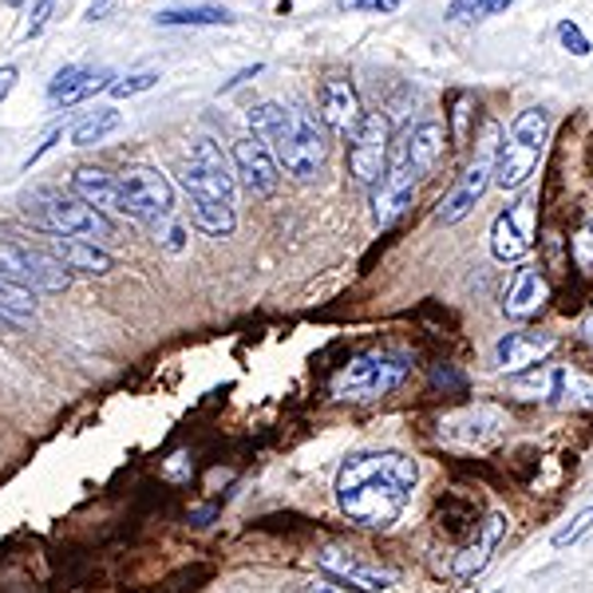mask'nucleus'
Segmentation results:
<instances>
[{
  "mask_svg": "<svg viewBox=\"0 0 593 593\" xmlns=\"http://www.w3.org/2000/svg\"><path fill=\"white\" fill-rule=\"evenodd\" d=\"M570 254H573V266L582 269V273H593V217H585L578 234L570 242Z\"/></svg>",
  "mask_w": 593,
  "mask_h": 593,
  "instance_id": "nucleus-30",
  "label": "nucleus"
},
{
  "mask_svg": "<svg viewBox=\"0 0 593 593\" xmlns=\"http://www.w3.org/2000/svg\"><path fill=\"white\" fill-rule=\"evenodd\" d=\"M546 131H550V115L542 108H530L511 123V135L503 138V147L494 150V182L503 190H518L538 167V155L546 147Z\"/></svg>",
  "mask_w": 593,
  "mask_h": 593,
  "instance_id": "nucleus-4",
  "label": "nucleus"
},
{
  "mask_svg": "<svg viewBox=\"0 0 593 593\" xmlns=\"http://www.w3.org/2000/svg\"><path fill=\"white\" fill-rule=\"evenodd\" d=\"M56 4H59V0H36V4H32V12H29V36H40V32L48 29V20H52V12H56Z\"/></svg>",
  "mask_w": 593,
  "mask_h": 593,
  "instance_id": "nucleus-36",
  "label": "nucleus"
},
{
  "mask_svg": "<svg viewBox=\"0 0 593 593\" xmlns=\"http://www.w3.org/2000/svg\"><path fill=\"white\" fill-rule=\"evenodd\" d=\"M316 103H321V123H325L328 131H340V135H353L356 123L365 119V111H360V96H356L353 83L340 79V76H328L325 83H321Z\"/></svg>",
  "mask_w": 593,
  "mask_h": 593,
  "instance_id": "nucleus-16",
  "label": "nucleus"
},
{
  "mask_svg": "<svg viewBox=\"0 0 593 593\" xmlns=\"http://www.w3.org/2000/svg\"><path fill=\"white\" fill-rule=\"evenodd\" d=\"M514 0H455L447 16L451 20H483V16H494V12H506Z\"/></svg>",
  "mask_w": 593,
  "mask_h": 593,
  "instance_id": "nucleus-29",
  "label": "nucleus"
},
{
  "mask_svg": "<svg viewBox=\"0 0 593 593\" xmlns=\"http://www.w3.org/2000/svg\"><path fill=\"white\" fill-rule=\"evenodd\" d=\"M415 479H419V467L400 451L353 455L336 474V503L356 526L384 530L404 514Z\"/></svg>",
  "mask_w": 593,
  "mask_h": 593,
  "instance_id": "nucleus-1",
  "label": "nucleus"
},
{
  "mask_svg": "<svg viewBox=\"0 0 593 593\" xmlns=\"http://www.w3.org/2000/svg\"><path fill=\"white\" fill-rule=\"evenodd\" d=\"M249 127L257 138H266L277 163L296 182H313L328 158V127L321 115L296 108V103H261L249 111Z\"/></svg>",
  "mask_w": 593,
  "mask_h": 593,
  "instance_id": "nucleus-2",
  "label": "nucleus"
},
{
  "mask_svg": "<svg viewBox=\"0 0 593 593\" xmlns=\"http://www.w3.org/2000/svg\"><path fill=\"white\" fill-rule=\"evenodd\" d=\"M119 123H123V115H119L115 108H99L71 127V143H76V147H96V143H103L111 131H119Z\"/></svg>",
  "mask_w": 593,
  "mask_h": 593,
  "instance_id": "nucleus-27",
  "label": "nucleus"
},
{
  "mask_svg": "<svg viewBox=\"0 0 593 593\" xmlns=\"http://www.w3.org/2000/svg\"><path fill=\"white\" fill-rule=\"evenodd\" d=\"M182 190L187 198H202V202H222V206H234L237 194V178L230 158L222 155L214 138H194L182 158Z\"/></svg>",
  "mask_w": 593,
  "mask_h": 593,
  "instance_id": "nucleus-5",
  "label": "nucleus"
},
{
  "mask_svg": "<svg viewBox=\"0 0 593 593\" xmlns=\"http://www.w3.org/2000/svg\"><path fill=\"white\" fill-rule=\"evenodd\" d=\"M59 135H64V127H52V131H48V135H44V143H40V147H36V150H32V155H29V158H24V167H32V163H40V158L48 155V150H52V147H56V138H59Z\"/></svg>",
  "mask_w": 593,
  "mask_h": 593,
  "instance_id": "nucleus-37",
  "label": "nucleus"
},
{
  "mask_svg": "<svg viewBox=\"0 0 593 593\" xmlns=\"http://www.w3.org/2000/svg\"><path fill=\"white\" fill-rule=\"evenodd\" d=\"M506 534V518L503 514H486V523L479 526V538H474L467 550L455 553V578H479L491 562V550L503 542Z\"/></svg>",
  "mask_w": 593,
  "mask_h": 593,
  "instance_id": "nucleus-23",
  "label": "nucleus"
},
{
  "mask_svg": "<svg viewBox=\"0 0 593 593\" xmlns=\"http://www.w3.org/2000/svg\"><path fill=\"white\" fill-rule=\"evenodd\" d=\"M494 143H499V127H486V135H483V155L474 158V167H467L463 170V178L455 182V190L451 194L439 202V210H435V217L444 222V226H455V222H463L467 214L474 210V202L486 194V187H491V175H494Z\"/></svg>",
  "mask_w": 593,
  "mask_h": 593,
  "instance_id": "nucleus-10",
  "label": "nucleus"
},
{
  "mask_svg": "<svg viewBox=\"0 0 593 593\" xmlns=\"http://www.w3.org/2000/svg\"><path fill=\"white\" fill-rule=\"evenodd\" d=\"M388 150H392V123L380 111H368L353 131L348 143V170L360 187H376L388 167Z\"/></svg>",
  "mask_w": 593,
  "mask_h": 593,
  "instance_id": "nucleus-8",
  "label": "nucleus"
},
{
  "mask_svg": "<svg viewBox=\"0 0 593 593\" xmlns=\"http://www.w3.org/2000/svg\"><path fill=\"white\" fill-rule=\"evenodd\" d=\"M558 40H562V48L573 52V56H590V40L582 36V29H578L573 20H562V24H558Z\"/></svg>",
  "mask_w": 593,
  "mask_h": 593,
  "instance_id": "nucleus-34",
  "label": "nucleus"
},
{
  "mask_svg": "<svg viewBox=\"0 0 593 593\" xmlns=\"http://www.w3.org/2000/svg\"><path fill=\"white\" fill-rule=\"evenodd\" d=\"M16 249H20V266H24V286L32 293H64L68 289L71 273L59 266L48 249H36L29 242H16Z\"/></svg>",
  "mask_w": 593,
  "mask_h": 593,
  "instance_id": "nucleus-21",
  "label": "nucleus"
},
{
  "mask_svg": "<svg viewBox=\"0 0 593 593\" xmlns=\"http://www.w3.org/2000/svg\"><path fill=\"white\" fill-rule=\"evenodd\" d=\"M590 530H593V506H585L582 514H573L570 526H562V530L553 534V546H558V550H566V546H573L582 534H590Z\"/></svg>",
  "mask_w": 593,
  "mask_h": 593,
  "instance_id": "nucleus-32",
  "label": "nucleus"
},
{
  "mask_svg": "<svg viewBox=\"0 0 593 593\" xmlns=\"http://www.w3.org/2000/svg\"><path fill=\"white\" fill-rule=\"evenodd\" d=\"M514 392L526 400H553V404H593V380L570 368H542V372L514 380Z\"/></svg>",
  "mask_w": 593,
  "mask_h": 593,
  "instance_id": "nucleus-12",
  "label": "nucleus"
},
{
  "mask_svg": "<svg viewBox=\"0 0 593 593\" xmlns=\"http://www.w3.org/2000/svg\"><path fill=\"white\" fill-rule=\"evenodd\" d=\"M582 336H585V340H590V345H593V313L585 316V325H582Z\"/></svg>",
  "mask_w": 593,
  "mask_h": 593,
  "instance_id": "nucleus-40",
  "label": "nucleus"
},
{
  "mask_svg": "<svg viewBox=\"0 0 593 593\" xmlns=\"http://www.w3.org/2000/svg\"><path fill=\"white\" fill-rule=\"evenodd\" d=\"M412 372V360L404 353H388V348H372V353L353 356L340 372L333 376L336 400H380V395L395 392Z\"/></svg>",
  "mask_w": 593,
  "mask_h": 593,
  "instance_id": "nucleus-3",
  "label": "nucleus"
},
{
  "mask_svg": "<svg viewBox=\"0 0 593 593\" xmlns=\"http://www.w3.org/2000/svg\"><path fill=\"white\" fill-rule=\"evenodd\" d=\"M309 593H360V590H353V585H345V582H328V578H321V582L309 585Z\"/></svg>",
  "mask_w": 593,
  "mask_h": 593,
  "instance_id": "nucleus-38",
  "label": "nucleus"
},
{
  "mask_svg": "<svg viewBox=\"0 0 593 593\" xmlns=\"http://www.w3.org/2000/svg\"><path fill=\"white\" fill-rule=\"evenodd\" d=\"M230 167H234V178L246 187V194L254 198H269L281 182V163L269 150L266 138L257 135H242L234 138V150H230Z\"/></svg>",
  "mask_w": 593,
  "mask_h": 593,
  "instance_id": "nucleus-11",
  "label": "nucleus"
},
{
  "mask_svg": "<svg viewBox=\"0 0 593 593\" xmlns=\"http://www.w3.org/2000/svg\"><path fill=\"white\" fill-rule=\"evenodd\" d=\"M550 353H553L550 333H506L503 340H499V348H494V356H499V365H503L506 372H523V368L546 360Z\"/></svg>",
  "mask_w": 593,
  "mask_h": 593,
  "instance_id": "nucleus-22",
  "label": "nucleus"
},
{
  "mask_svg": "<svg viewBox=\"0 0 593 593\" xmlns=\"http://www.w3.org/2000/svg\"><path fill=\"white\" fill-rule=\"evenodd\" d=\"M40 222L48 226V234L79 237V242H91V246L115 242V226H111L108 214L91 210L76 194H59V190H44L40 194Z\"/></svg>",
  "mask_w": 593,
  "mask_h": 593,
  "instance_id": "nucleus-6",
  "label": "nucleus"
},
{
  "mask_svg": "<svg viewBox=\"0 0 593 593\" xmlns=\"http://www.w3.org/2000/svg\"><path fill=\"white\" fill-rule=\"evenodd\" d=\"M12 88H16V68H12V64H4V68H0V103L9 99Z\"/></svg>",
  "mask_w": 593,
  "mask_h": 593,
  "instance_id": "nucleus-39",
  "label": "nucleus"
},
{
  "mask_svg": "<svg viewBox=\"0 0 593 593\" xmlns=\"http://www.w3.org/2000/svg\"><path fill=\"white\" fill-rule=\"evenodd\" d=\"M506 432V415L494 412V407H467V412L447 415L439 424V435H444L451 447H467V451H483V447L499 444Z\"/></svg>",
  "mask_w": 593,
  "mask_h": 593,
  "instance_id": "nucleus-13",
  "label": "nucleus"
},
{
  "mask_svg": "<svg viewBox=\"0 0 593 593\" xmlns=\"http://www.w3.org/2000/svg\"><path fill=\"white\" fill-rule=\"evenodd\" d=\"M530 246H534V202L523 198V202H514V206H506L503 214L494 217L491 254L499 261H518V257H526Z\"/></svg>",
  "mask_w": 593,
  "mask_h": 593,
  "instance_id": "nucleus-14",
  "label": "nucleus"
},
{
  "mask_svg": "<svg viewBox=\"0 0 593 593\" xmlns=\"http://www.w3.org/2000/svg\"><path fill=\"white\" fill-rule=\"evenodd\" d=\"M190 222H194L202 234L210 237H230L237 226L234 206H222V202H202V198H190Z\"/></svg>",
  "mask_w": 593,
  "mask_h": 593,
  "instance_id": "nucleus-26",
  "label": "nucleus"
},
{
  "mask_svg": "<svg viewBox=\"0 0 593 593\" xmlns=\"http://www.w3.org/2000/svg\"><path fill=\"white\" fill-rule=\"evenodd\" d=\"M158 83L155 71H138V76H123L111 83V96L115 99H127V96H138V91H150Z\"/></svg>",
  "mask_w": 593,
  "mask_h": 593,
  "instance_id": "nucleus-33",
  "label": "nucleus"
},
{
  "mask_svg": "<svg viewBox=\"0 0 593 593\" xmlns=\"http://www.w3.org/2000/svg\"><path fill=\"white\" fill-rule=\"evenodd\" d=\"M158 24H167V29H175V24H230V12L226 9H210V4H198V9H167L158 12Z\"/></svg>",
  "mask_w": 593,
  "mask_h": 593,
  "instance_id": "nucleus-28",
  "label": "nucleus"
},
{
  "mask_svg": "<svg viewBox=\"0 0 593 593\" xmlns=\"http://www.w3.org/2000/svg\"><path fill=\"white\" fill-rule=\"evenodd\" d=\"M400 143H404V155H407V163H412L415 178H427L435 167H439V158H444V150H447V127L444 123H435V119H427L419 127L404 131Z\"/></svg>",
  "mask_w": 593,
  "mask_h": 593,
  "instance_id": "nucleus-19",
  "label": "nucleus"
},
{
  "mask_svg": "<svg viewBox=\"0 0 593 593\" xmlns=\"http://www.w3.org/2000/svg\"><path fill=\"white\" fill-rule=\"evenodd\" d=\"M415 182H419V178H415L412 163H407L404 143L395 138L392 150H388L384 175H380V182H376V190H372V222H376V226L388 230V226L395 222V217H400L407 206H412Z\"/></svg>",
  "mask_w": 593,
  "mask_h": 593,
  "instance_id": "nucleus-9",
  "label": "nucleus"
},
{
  "mask_svg": "<svg viewBox=\"0 0 593 593\" xmlns=\"http://www.w3.org/2000/svg\"><path fill=\"white\" fill-rule=\"evenodd\" d=\"M103 88H111V71L108 68L68 64V68H59L56 79L48 83V103H52V108H71V103L96 96V91H103Z\"/></svg>",
  "mask_w": 593,
  "mask_h": 593,
  "instance_id": "nucleus-17",
  "label": "nucleus"
},
{
  "mask_svg": "<svg viewBox=\"0 0 593 593\" xmlns=\"http://www.w3.org/2000/svg\"><path fill=\"white\" fill-rule=\"evenodd\" d=\"M336 9H348V12H380V16H388V12L400 9V0H336Z\"/></svg>",
  "mask_w": 593,
  "mask_h": 593,
  "instance_id": "nucleus-35",
  "label": "nucleus"
},
{
  "mask_svg": "<svg viewBox=\"0 0 593 593\" xmlns=\"http://www.w3.org/2000/svg\"><path fill=\"white\" fill-rule=\"evenodd\" d=\"M119 187H123V217H135V222H163V217L175 214V187L167 182V175L155 167H127L119 175Z\"/></svg>",
  "mask_w": 593,
  "mask_h": 593,
  "instance_id": "nucleus-7",
  "label": "nucleus"
},
{
  "mask_svg": "<svg viewBox=\"0 0 593 593\" xmlns=\"http://www.w3.org/2000/svg\"><path fill=\"white\" fill-rule=\"evenodd\" d=\"M321 570L340 578V582L360 593H380L388 590V585H395V570H388V566L380 562H368V558H360L356 550H336V546L321 553Z\"/></svg>",
  "mask_w": 593,
  "mask_h": 593,
  "instance_id": "nucleus-15",
  "label": "nucleus"
},
{
  "mask_svg": "<svg viewBox=\"0 0 593 593\" xmlns=\"http://www.w3.org/2000/svg\"><path fill=\"white\" fill-rule=\"evenodd\" d=\"M48 254L56 257L59 266L68 273H83V277H103L115 269V257L103 246H91V242H79V237H59L48 234Z\"/></svg>",
  "mask_w": 593,
  "mask_h": 593,
  "instance_id": "nucleus-18",
  "label": "nucleus"
},
{
  "mask_svg": "<svg viewBox=\"0 0 593 593\" xmlns=\"http://www.w3.org/2000/svg\"><path fill=\"white\" fill-rule=\"evenodd\" d=\"M550 301V286H546V277L538 273V269H518V277H514V286L506 289V316H514V321H526V316H534L538 309Z\"/></svg>",
  "mask_w": 593,
  "mask_h": 593,
  "instance_id": "nucleus-24",
  "label": "nucleus"
},
{
  "mask_svg": "<svg viewBox=\"0 0 593 593\" xmlns=\"http://www.w3.org/2000/svg\"><path fill=\"white\" fill-rule=\"evenodd\" d=\"M155 242L167 254H182L187 249V226L175 222V217H163V222H155Z\"/></svg>",
  "mask_w": 593,
  "mask_h": 593,
  "instance_id": "nucleus-31",
  "label": "nucleus"
},
{
  "mask_svg": "<svg viewBox=\"0 0 593 593\" xmlns=\"http://www.w3.org/2000/svg\"><path fill=\"white\" fill-rule=\"evenodd\" d=\"M71 194L79 202H88L91 210H99V214H123V187H119V178L108 175V170L79 167L71 175Z\"/></svg>",
  "mask_w": 593,
  "mask_h": 593,
  "instance_id": "nucleus-20",
  "label": "nucleus"
},
{
  "mask_svg": "<svg viewBox=\"0 0 593 593\" xmlns=\"http://www.w3.org/2000/svg\"><path fill=\"white\" fill-rule=\"evenodd\" d=\"M29 321H36V293L9 281V277H0V325L20 328Z\"/></svg>",
  "mask_w": 593,
  "mask_h": 593,
  "instance_id": "nucleus-25",
  "label": "nucleus"
}]
</instances>
